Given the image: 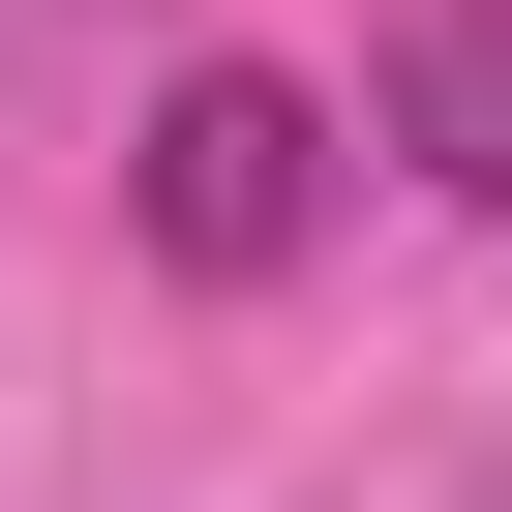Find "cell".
Wrapping results in <instances>:
<instances>
[{
    "label": "cell",
    "instance_id": "obj_1",
    "mask_svg": "<svg viewBox=\"0 0 512 512\" xmlns=\"http://www.w3.org/2000/svg\"><path fill=\"white\" fill-rule=\"evenodd\" d=\"M302 241H332V91H272V61H181L151 91V272H302Z\"/></svg>",
    "mask_w": 512,
    "mask_h": 512
},
{
    "label": "cell",
    "instance_id": "obj_2",
    "mask_svg": "<svg viewBox=\"0 0 512 512\" xmlns=\"http://www.w3.org/2000/svg\"><path fill=\"white\" fill-rule=\"evenodd\" d=\"M392 151L452 211H512V0H422V31H392Z\"/></svg>",
    "mask_w": 512,
    "mask_h": 512
}]
</instances>
